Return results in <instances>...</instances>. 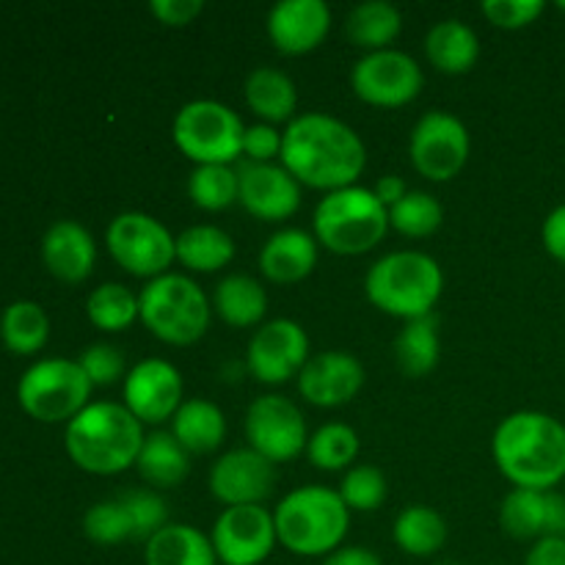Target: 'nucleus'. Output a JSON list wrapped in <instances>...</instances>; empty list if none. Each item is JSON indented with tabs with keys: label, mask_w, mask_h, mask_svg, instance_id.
Instances as JSON below:
<instances>
[{
	"label": "nucleus",
	"mask_w": 565,
	"mask_h": 565,
	"mask_svg": "<svg viewBox=\"0 0 565 565\" xmlns=\"http://www.w3.org/2000/svg\"><path fill=\"white\" fill-rule=\"evenodd\" d=\"M281 136V166L307 188L326 193L351 188L367 166L364 141L337 116L309 110L296 116Z\"/></svg>",
	"instance_id": "f257e3e1"
},
{
	"label": "nucleus",
	"mask_w": 565,
	"mask_h": 565,
	"mask_svg": "<svg viewBox=\"0 0 565 565\" xmlns=\"http://www.w3.org/2000/svg\"><path fill=\"white\" fill-rule=\"evenodd\" d=\"M494 463L516 489L552 491L565 480V425L544 412L508 414L491 441Z\"/></svg>",
	"instance_id": "f03ea898"
},
{
	"label": "nucleus",
	"mask_w": 565,
	"mask_h": 565,
	"mask_svg": "<svg viewBox=\"0 0 565 565\" xmlns=\"http://www.w3.org/2000/svg\"><path fill=\"white\" fill-rule=\"evenodd\" d=\"M143 428L125 403H88L66 423L64 447L75 467L92 475H119L138 461Z\"/></svg>",
	"instance_id": "7ed1b4c3"
},
{
	"label": "nucleus",
	"mask_w": 565,
	"mask_h": 565,
	"mask_svg": "<svg viewBox=\"0 0 565 565\" xmlns=\"http://www.w3.org/2000/svg\"><path fill=\"white\" fill-rule=\"evenodd\" d=\"M276 539L298 557H326L340 550L351 527V511L326 486L292 489L274 511Z\"/></svg>",
	"instance_id": "20e7f679"
},
{
	"label": "nucleus",
	"mask_w": 565,
	"mask_h": 565,
	"mask_svg": "<svg viewBox=\"0 0 565 565\" xmlns=\"http://www.w3.org/2000/svg\"><path fill=\"white\" fill-rule=\"evenodd\" d=\"M445 290L441 265L423 252H392L364 276L367 301L384 315L417 320L434 312Z\"/></svg>",
	"instance_id": "39448f33"
},
{
	"label": "nucleus",
	"mask_w": 565,
	"mask_h": 565,
	"mask_svg": "<svg viewBox=\"0 0 565 565\" xmlns=\"http://www.w3.org/2000/svg\"><path fill=\"white\" fill-rule=\"evenodd\" d=\"M315 241L342 257L367 254L390 232V210L367 188H340L326 193L312 215Z\"/></svg>",
	"instance_id": "423d86ee"
},
{
	"label": "nucleus",
	"mask_w": 565,
	"mask_h": 565,
	"mask_svg": "<svg viewBox=\"0 0 565 565\" xmlns=\"http://www.w3.org/2000/svg\"><path fill=\"white\" fill-rule=\"evenodd\" d=\"M141 323L166 345L188 348L210 329V307L202 287L185 274H163L147 281L138 296Z\"/></svg>",
	"instance_id": "0eeeda50"
},
{
	"label": "nucleus",
	"mask_w": 565,
	"mask_h": 565,
	"mask_svg": "<svg viewBox=\"0 0 565 565\" xmlns=\"http://www.w3.org/2000/svg\"><path fill=\"white\" fill-rule=\"evenodd\" d=\"M246 125L218 99H193L174 116V143L196 166H230L243 154Z\"/></svg>",
	"instance_id": "6e6552de"
},
{
	"label": "nucleus",
	"mask_w": 565,
	"mask_h": 565,
	"mask_svg": "<svg viewBox=\"0 0 565 565\" xmlns=\"http://www.w3.org/2000/svg\"><path fill=\"white\" fill-rule=\"evenodd\" d=\"M92 386L77 359H42L22 373L17 401L39 423H70L88 406Z\"/></svg>",
	"instance_id": "1a4fd4ad"
},
{
	"label": "nucleus",
	"mask_w": 565,
	"mask_h": 565,
	"mask_svg": "<svg viewBox=\"0 0 565 565\" xmlns=\"http://www.w3.org/2000/svg\"><path fill=\"white\" fill-rule=\"evenodd\" d=\"M110 257L121 270L138 279H158L169 274L177 259V237L147 213H119L105 230Z\"/></svg>",
	"instance_id": "9d476101"
},
{
	"label": "nucleus",
	"mask_w": 565,
	"mask_h": 565,
	"mask_svg": "<svg viewBox=\"0 0 565 565\" xmlns=\"http://www.w3.org/2000/svg\"><path fill=\"white\" fill-rule=\"evenodd\" d=\"M469 152L472 141L467 125L447 110H428L408 138L412 166L430 182H450L461 174Z\"/></svg>",
	"instance_id": "9b49d317"
},
{
	"label": "nucleus",
	"mask_w": 565,
	"mask_h": 565,
	"mask_svg": "<svg viewBox=\"0 0 565 565\" xmlns=\"http://www.w3.org/2000/svg\"><path fill=\"white\" fill-rule=\"evenodd\" d=\"M425 75L417 61L403 50H379L356 61L351 86L362 103L375 108H403L423 92Z\"/></svg>",
	"instance_id": "f8f14e48"
},
{
	"label": "nucleus",
	"mask_w": 565,
	"mask_h": 565,
	"mask_svg": "<svg viewBox=\"0 0 565 565\" xmlns=\"http://www.w3.org/2000/svg\"><path fill=\"white\" fill-rule=\"evenodd\" d=\"M246 439L270 463L296 461L307 450V419L301 408L281 395H263L246 412Z\"/></svg>",
	"instance_id": "ddd939ff"
},
{
	"label": "nucleus",
	"mask_w": 565,
	"mask_h": 565,
	"mask_svg": "<svg viewBox=\"0 0 565 565\" xmlns=\"http://www.w3.org/2000/svg\"><path fill=\"white\" fill-rule=\"evenodd\" d=\"M309 337L301 323L296 320H270L254 331L252 342L246 351L248 373L259 384H287L290 379H298L301 370L309 362Z\"/></svg>",
	"instance_id": "4468645a"
},
{
	"label": "nucleus",
	"mask_w": 565,
	"mask_h": 565,
	"mask_svg": "<svg viewBox=\"0 0 565 565\" xmlns=\"http://www.w3.org/2000/svg\"><path fill=\"white\" fill-rule=\"evenodd\" d=\"M213 550L221 565H259L270 557L276 539L274 513L263 505L226 508L213 524Z\"/></svg>",
	"instance_id": "2eb2a0df"
},
{
	"label": "nucleus",
	"mask_w": 565,
	"mask_h": 565,
	"mask_svg": "<svg viewBox=\"0 0 565 565\" xmlns=\"http://www.w3.org/2000/svg\"><path fill=\"white\" fill-rule=\"evenodd\" d=\"M210 494L226 508L263 505L276 489V467L252 447L230 450L210 469Z\"/></svg>",
	"instance_id": "dca6fc26"
},
{
	"label": "nucleus",
	"mask_w": 565,
	"mask_h": 565,
	"mask_svg": "<svg viewBox=\"0 0 565 565\" xmlns=\"http://www.w3.org/2000/svg\"><path fill=\"white\" fill-rule=\"evenodd\" d=\"M125 406L138 423L160 425L182 406V375L166 359H143L125 375Z\"/></svg>",
	"instance_id": "f3484780"
},
{
	"label": "nucleus",
	"mask_w": 565,
	"mask_h": 565,
	"mask_svg": "<svg viewBox=\"0 0 565 565\" xmlns=\"http://www.w3.org/2000/svg\"><path fill=\"white\" fill-rule=\"evenodd\" d=\"M237 182H241L237 202L259 221L276 224L290 218L301 207V182L285 166L243 160L237 166Z\"/></svg>",
	"instance_id": "a211bd4d"
},
{
	"label": "nucleus",
	"mask_w": 565,
	"mask_h": 565,
	"mask_svg": "<svg viewBox=\"0 0 565 565\" xmlns=\"http://www.w3.org/2000/svg\"><path fill=\"white\" fill-rule=\"evenodd\" d=\"M364 386V367L345 351L315 353L298 375V392L318 408H337L351 403Z\"/></svg>",
	"instance_id": "6ab92c4d"
},
{
	"label": "nucleus",
	"mask_w": 565,
	"mask_h": 565,
	"mask_svg": "<svg viewBox=\"0 0 565 565\" xmlns=\"http://www.w3.org/2000/svg\"><path fill=\"white\" fill-rule=\"evenodd\" d=\"M500 527L516 541L565 539V494L513 489L500 505Z\"/></svg>",
	"instance_id": "aec40b11"
},
{
	"label": "nucleus",
	"mask_w": 565,
	"mask_h": 565,
	"mask_svg": "<svg viewBox=\"0 0 565 565\" xmlns=\"http://www.w3.org/2000/svg\"><path fill=\"white\" fill-rule=\"evenodd\" d=\"M331 31V9L323 0H281L268 14V36L285 55L312 53Z\"/></svg>",
	"instance_id": "412c9836"
},
{
	"label": "nucleus",
	"mask_w": 565,
	"mask_h": 565,
	"mask_svg": "<svg viewBox=\"0 0 565 565\" xmlns=\"http://www.w3.org/2000/svg\"><path fill=\"white\" fill-rule=\"evenodd\" d=\"M42 259L55 279L66 285L88 279L97 263V243L77 221H55L42 237Z\"/></svg>",
	"instance_id": "4be33fe9"
},
{
	"label": "nucleus",
	"mask_w": 565,
	"mask_h": 565,
	"mask_svg": "<svg viewBox=\"0 0 565 565\" xmlns=\"http://www.w3.org/2000/svg\"><path fill=\"white\" fill-rule=\"evenodd\" d=\"M318 265V241L303 230H279L259 248V270L274 285H298Z\"/></svg>",
	"instance_id": "5701e85b"
},
{
	"label": "nucleus",
	"mask_w": 565,
	"mask_h": 565,
	"mask_svg": "<svg viewBox=\"0 0 565 565\" xmlns=\"http://www.w3.org/2000/svg\"><path fill=\"white\" fill-rule=\"evenodd\" d=\"M246 105L252 108L254 116L265 121V125H290L296 119L298 108V92L290 75H285L276 66H257L252 75L246 77Z\"/></svg>",
	"instance_id": "b1692460"
},
{
	"label": "nucleus",
	"mask_w": 565,
	"mask_h": 565,
	"mask_svg": "<svg viewBox=\"0 0 565 565\" xmlns=\"http://www.w3.org/2000/svg\"><path fill=\"white\" fill-rule=\"evenodd\" d=\"M143 565H218V555L202 530L169 522L143 544Z\"/></svg>",
	"instance_id": "393cba45"
},
{
	"label": "nucleus",
	"mask_w": 565,
	"mask_h": 565,
	"mask_svg": "<svg viewBox=\"0 0 565 565\" xmlns=\"http://www.w3.org/2000/svg\"><path fill=\"white\" fill-rule=\"evenodd\" d=\"M171 434L185 447L188 452L207 456L218 450L226 439V417L213 401L191 397L180 406V412L171 419Z\"/></svg>",
	"instance_id": "a878e982"
},
{
	"label": "nucleus",
	"mask_w": 565,
	"mask_h": 565,
	"mask_svg": "<svg viewBox=\"0 0 565 565\" xmlns=\"http://www.w3.org/2000/svg\"><path fill=\"white\" fill-rule=\"evenodd\" d=\"M425 55L445 75H463L480 58V39L467 22L445 20L425 36Z\"/></svg>",
	"instance_id": "bb28decb"
},
{
	"label": "nucleus",
	"mask_w": 565,
	"mask_h": 565,
	"mask_svg": "<svg viewBox=\"0 0 565 565\" xmlns=\"http://www.w3.org/2000/svg\"><path fill=\"white\" fill-rule=\"evenodd\" d=\"M213 309L226 326L252 329V326L263 323L265 312H268V292L254 276L232 274L215 287Z\"/></svg>",
	"instance_id": "cd10ccee"
},
{
	"label": "nucleus",
	"mask_w": 565,
	"mask_h": 565,
	"mask_svg": "<svg viewBox=\"0 0 565 565\" xmlns=\"http://www.w3.org/2000/svg\"><path fill=\"white\" fill-rule=\"evenodd\" d=\"M136 467L152 489H177L191 472V452L174 439V434L154 430L143 439Z\"/></svg>",
	"instance_id": "c85d7f7f"
},
{
	"label": "nucleus",
	"mask_w": 565,
	"mask_h": 565,
	"mask_svg": "<svg viewBox=\"0 0 565 565\" xmlns=\"http://www.w3.org/2000/svg\"><path fill=\"white\" fill-rule=\"evenodd\" d=\"M403 31V14L395 3L386 0H367L348 11L345 17V33L356 47L379 53V50H390V44L401 36Z\"/></svg>",
	"instance_id": "c756f323"
},
{
	"label": "nucleus",
	"mask_w": 565,
	"mask_h": 565,
	"mask_svg": "<svg viewBox=\"0 0 565 565\" xmlns=\"http://www.w3.org/2000/svg\"><path fill=\"white\" fill-rule=\"evenodd\" d=\"M177 259L188 270L213 274L235 259V241L213 224L188 226L177 235Z\"/></svg>",
	"instance_id": "7c9ffc66"
},
{
	"label": "nucleus",
	"mask_w": 565,
	"mask_h": 565,
	"mask_svg": "<svg viewBox=\"0 0 565 565\" xmlns=\"http://www.w3.org/2000/svg\"><path fill=\"white\" fill-rule=\"evenodd\" d=\"M395 362L401 367L403 375L408 379H423V375L434 373V367L439 364V323H436L434 315H425V318L406 320L403 331L397 334L395 345Z\"/></svg>",
	"instance_id": "2f4dec72"
},
{
	"label": "nucleus",
	"mask_w": 565,
	"mask_h": 565,
	"mask_svg": "<svg viewBox=\"0 0 565 565\" xmlns=\"http://www.w3.org/2000/svg\"><path fill=\"white\" fill-rule=\"evenodd\" d=\"M392 539L412 557H430L445 546L447 522L428 505H408L397 513Z\"/></svg>",
	"instance_id": "473e14b6"
},
{
	"label": "nucleus",
	"mask_w": 565,
	"mask_h": 565,
	"mask_svg": "<svg viewBox=\"0 0 565 565\" xmlns=\"http://www.w3.org/2000/svg\"><path fill=\"white\" fill-rule=\"evenodd\" d=\"M50 318L36 301H14L0 315V340L17 356H31L47 345Z\"/></svg>",
	"instance_id": "72a5a7b5"
},
{
	"label": "nucleus",
	"mask_w": 565,
	"mask_h": 565,
	"mask_svg": "<svg viewBox=\"0 0 565 565\" xmlns=\"http://www.w3.org/2000/svg\"><path fill=\"white\" fill-rule=\"evenodd\" d=\"M86 312L99 331H125L141 318L138 296H132L130 287L119 285V281H108V285H99L97 290H92Z\"/></svg>",
	"instance_id": "f704fd0d"
},
{
	"label": "nucleus",
	"mask_w": 565,
	"mask_h": 565,
	"mask_svg": "<svg viewBox=\"0 0 565 565\" xmlns=\"http://www.w3.org/2000/svg\"><path fill=\"white\" fill-rule=\"evenodd\" d=\"M309 463L323 472H340L359 456V434L345 423H329L309 436Z\"/></svg>",
	"instance_id": "c9c22d12"
},
{
	"label": "nucleus",
	"mask_w": 565,
	"mask_h": 565,
	"mask_svg": "<svg viewBox=\"0 0 565 565\" xmlns=\"http://www.w3.org/2000/svg\"><path fill=\"white\" fill-rule=\"evenodd\" d=\"M237 193H241L237 169H230V166H196L188 177V196L207 213L232 207L237 202Z\"/></svg>",
	"instance_id": "e433bc0d"
},
{
	"label": "nucleus",
	"mask_w": 565,
	"mask_h": 565,
	"mask_svg": "<svg viewBox=\"0 0 565 565\" xmlns=\"http://www.w3.org/2000/svg\"><path fill=\"white\" fill-rule=\"evenodd\" d=\"M445 221L439 199L425 191H408L395 207L390 210V226L406 237H428Z\"/></svg>",
	"instance_id": "4c0bfd02"
},
{
	"label": "nucleus",
	"mask_w": 565,
	"mask_h": 565,
	"mask_svg": "<svg viewBox=\"0 0 565 565\" xmlns=\"http://www.w3.org/2000/svg\"><path fill=\"white\" fill-rule=\"evenodd\" d=\"M83 533H86L88 541L99 546H116L130 541L132 522L125 502L116 497V500H105L88 508L86 516H83Z\"/></svg>",
	"instance_id": "58836bf2"
},
{
	"label": "nucleus",
	"mask_w": 565,
	"mask_h": 565,
	"mask_svg": "<svg viewBox=\"0 0 565 565\" xmlns=\"http://www.w3.org/2000/svg\"><path fill=\"white\" fill-rule=\"evenodd\" d=\"M337 494L342 497L348 511H379L386 500V478L379 467H370V463L351 467V472H345V478H342Z\"/></svg>",
	"instance_id": "ea45409f"
},
{
	"label": "nucleus",
	"mask_w": 565,
	"mask_h": 565,
	"mask_svg": "<svg viewBox=\"0 0 565 565\" xmlns=\"http://www.w3.org/2000/svg\"><path fill=\"white\" fill-rule=\"evenodd\" d=\"M125 502L127 513L132 522V541H143L147 544L152 535L169 524V508H166L163 497L152 489H132L119 497Z\"/></svg>",
	"instance_id": "a19ab883"
},
{
	"label": "nucleus",
	"mask_w": 565,
	"mask_h": 565,
	"mask_svg": "<svg viewBox=\"0 0 565 565\" xmlns=\"http://www.w3.org/2000/svg\"><path fill=\"white\" fill-rule=\"evenodd\" d=\"M77 364L83 367V373L88 375L94 386H108L116 384L121 375H127L125 356L116 345H108V342H97V345H88L86 351L77 356Z\"/></svg>",
	"instance_id": "79ce46f5"
},
{
	"label": "nucleus",
	"mask_w": 565,
	"mask_h": 565,
	"mask_svg": "<svg viewBox=\"0 0 565 565\" xmlns=\"http://www.w3.org/2000/svg\"><path fill=\"white\" fill-rule=\"evenodd\" d=\"M546 6L541 0H483L480 11L486 20L494 28H505V31H519L527 28L544 14Z\"/></svg>",
	"instance_id": "37998d69"
},
{
	"label": "nucleus",
	"mask_w": 565,
	"mask_h": 565,
	"mask_svg": "<svg viewBox=\"0 0 565 565\" xmlns=\"http://www.w3.org/2000/svg\"><path fill=\"white\" fill-rule=\"evenodd\" d=\"M281 132L274 125H259L246 127V136H243V154L252 163H270L274 158H281Z\"/></svg>",
	"instance_id": "c03bdc74"
},
{
	"label": "nucleus",
	"mask_w": 565,
	"mask_h": 565,
	"mask_svg": "<svg viewBox=\"0 0 565 565\" xmlns=\"http://www.w3.org/2000/svg\"><path fill=\"white\" fill-rule=\"evenodd\" d=\"M202 0H152V3H149V11H152L163 25L171 28H182L188 25V22H193L202 14Z\"/></svg>",
	"instance_id": "a18cd8bd"
},
{
	"label": "nucleus",
	"mask_w": 565,
	"mask_h": 565,
	"mask_svg": "<svg viewBox=\"0 0 565 565\" xmlns=\"http://www.w3.org/2000/svg\"><path fill=\"white\" fill-rule=\"evenodd\" d=\"M541 241H544L546 252L565 265V204L546 215L544 226H541Z\"/></svg>",
	"instance_id": "49530a36"
},
{
	"label": "nucleus",
	"mask_w": 565,
	"mask_h": 565,
	"mask_svg": "<svg viewBox=\"0 0 565 565\" xmlns=\"http://www.w3.org/2000/svg\"><path fill=\"white\" fill-rule=\"evenodd\" d=\"M524 565H565V539H541L530 546Z\"/></svg>",
	"instance_id": "de8ad7c7"
},
{
	"label": "nucleus",
	"mask_w": 565,
	"mask_h": 565,
	"mask_svg": "<svg viewBox=\"0 0 565 565\" xmlns=\"http://www.w3.org/2000/svg\"><path fill=\"white\" fill-rule=\"evenodd\" d=\"M323 565H384L367 546H340L323 557Z\"/></svg>",
	"instance_id": "09e8293b"
},
{
	"label": "nucleus",
	"mask_w": 565,
	"mask_h": 565,
	"mask_svg": "<svg viewBox=\"0 0 565 565\" xmlns=\"http://www.w3.org/2000/svg\"><path fill=\"white\" fill-rule=\"evenodd\" d=\"M373 193H375V196H379V202L384 204L386 210H392L397 202H401L403 196H406L408 188H406V182L401 180V177L386 174V177H381L379 182H375V191Z\"/></svg>",
	"instance_id": "8fccbe9b"
},
{
	"label": "nucleus",
	"mask_w": 565,
	"mask_h": 565,
	"mask_svg": "<svg viewBox=\"0 0 565 565\" xmlns=\"http://www.w3.org/2000/svg\"><path fill=\"white\" fill-rule=\"evenodd\" d=\"M557 9H561V11H565V0H561V3H557Z\"/></svg>",
	"instance_id": "3c124183"
},
{
	"label": "nucleus",
	"mask_w": 565,
	"mask_h": 565,
	"mask_svg": "<svg viewBox=\"0 0 565 565\" xmlns=\"http://www.w3.org/2000/svg\"><path fill=\"white\" fill-rule=\"evenodd\" d=\"M563 483H565V480H563Z\"/></svg>",
	"instance_id": "603ef678"
}]
</instances>
